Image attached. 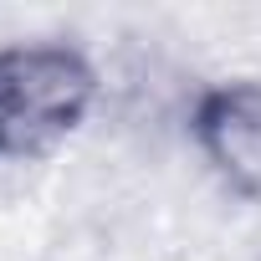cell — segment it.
<instances>
[{
    "mask_svg": "<svg viewBox=\"0 0 261 261\" xmlns=\"http://www.w3.org/2000/svg\"><path fill=\"white\" fill-rule=\"evenodd\" d=\"M97 97V72L77 46H0V159H36L77 134Z\"/></svg>",
    "mask_w": 261,
    "mask_h": 261,
    "instance_id": "6da1fadb",
    "label": "cell"
},
{
    "mask_svg": "<svg viewBox=\"0 0 261 261\" xmlns=\"http://www.w3.org/2000/svg\"><path fill=\"white\" fill-rule=\"evenodd\" d=\"M190 128L215 174L261 205V82H225L200 92Z\"/></svg>",
    "mask_w": 261,
    "mask_h": 261,
    "instance_id": "7a4b0ae2",
    "label": "cell"
}]
</instances>
